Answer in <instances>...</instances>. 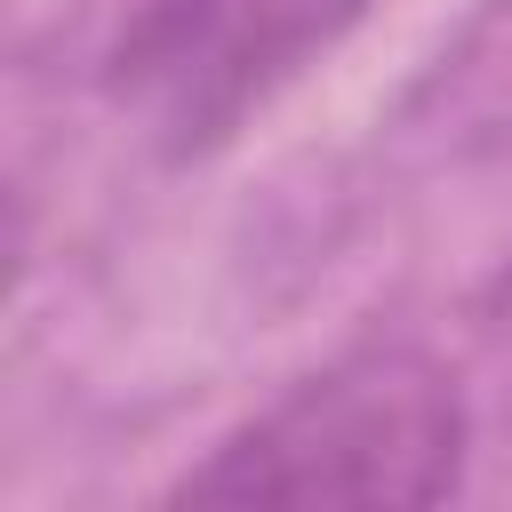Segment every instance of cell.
Returning <instances> with one entry per match:
<instances>
[{"label": "cell", "mask_w": 512, "mask_h": 512, "mask_svg": "<svg viewBox=\"0 0 512 512\" xmlns=\"http://www.w3.org/2000/svg\"><path fill=\"white\" fill-rule=\"evenodd\" d=\"M472 416L440 360L376 344L288 384L208 448L176 504H440L464 488Z\"/></svg>", "instance_id": "6da1fadb"}, {"label": "cell", "mask_w": 512, "mask_h": 512, "mask_svg": "<svg viewBox=\"0 0 512 512\" xmlns=\"http://www.w3.org/2000/svg\"><path fill=\"white\" fill-rule=\"evenodd\" d=\"M368 8L376 0H144L112 48V96L160 152H216Z\"/></svg>", "instance_id": "7a4b0ae2"}]
</instances>
